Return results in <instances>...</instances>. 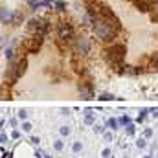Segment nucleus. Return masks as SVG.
<instances>
[{
  "mask_svg": "<svg viewBox=\"0 0 158 158\" xmlns=\"http://www.w3.org/2000/svg\"><path fill=\"white\" fill-rule=\"evenodd\" d=\"M151 114H153L155 118H158V109H153V110H151Z\"/></svg>",
  "mask_w": 158,
  "mask_h": 158,
  "instance_id": "7c9ffc66",
  "label": "nucleus"
},
{
  "mask_svg": "<svg viewBox=\"0 0 158 158\" xmlns=\"http://www.w3.org/2000/svg\"><path fill=\"white\" fill-rule=\"evenodd\" d=\"M105 140H109V142H110V140H112V134H110V132H105Z\"/></svg>",
  "mask_w": 158,
  "mask_h": 158,
  "instance_id": "c756f323",
  "label": "nucleus"
},
{
  "mask_svg": "<svg viewBox=\"0 0 158 158\" xmlns=\"http://www.w3.org/2000/svg\"><path fill=\"white\" fill-rule=\"evenodd\" d=\"M118 119H114V118H109L107 119V127H110V129H118Z\"/></svg>",
  "mask_w": 158,
  "mask_h": 158,
  "instance_id": "9d476101",
  "label": "nucleus"
},
{
  "mask_svg": "<svg viewBox=\"0 0 158 158\" xmlns=\"http://www.w3.org/2000/svg\"><path fill=\"white\" fill-rule=\"evenodd\" d=\"M79 94H81V99H92V98H94L92 85H90V83H83V85H79Z\"/></svg>",
  "mask_w": 158,
  "mask_h": 158,
  "instance_id": "39448f33",
  "label": "nucleus"
},
{
  "mask_svg": "<svg viewBox=\"0 0 158 158\" xmlns=\"http://www.w3.org/2000/svg\"><path fill=\"white\" fill-rule=\"evenodd\" d=\"M110 156V149H103V158H109Z\"/></svg>",
  "mask_w": 158,
  "mask_h": 158,
  "instance_id": "a878e982",
  "label": "nucleus"
},
{
  "mask_svg": "<svg viewBox=\"0 0 158 158\" xmlns=\"http://www.w3.org/2000/svg\"><path fill=\"white\" fill-rule=\"evenodd\" d=\"M127 134H129V136H132V134H134V125H132V123H129V125H127Z\"/></svg>",
  "mask_w": 158,
  "mask_h": 158,
  "instance_id": "dca6fc26",
  "label": "nucleus"
},
{
  "mask_svg": "<svg viewBox=\"0 0 158 158\" xmlns=\"http://www.w3.org/2000/svg\"><path fill=\"white\" fill-rule=\"evenodd\" d=\"M30 142H31V143H33V145H39L40 138H39V136H31V140H30Z\"/></svg>",
  "mask_w": 158,
  "mask_h": 158,
  "instance_id": "4be33fe9",
  "label": "nucleus"
},
{
  "mask_svg": "<svg viewBox=\"0 0 158 158\" xmlns=\"http://www.w3.org/2000/svg\"><path fill=\"white\" fill-rule=\"evenodd\" d=\"M153 9H155V13L158 15V0H155V4H153Z\"/></svg>",
  "mask_w": 158,
  "mask_h": 158,
  "instance_id": "c85d7f7f",
  "label": "nucleus"
},
{
  "mask_svg": "<svg viewBox=\"0 0 158 158\" xmlns=\"http://www.w3.org/2000/svg\"><path fill=\"white\" fill-rule=\"evenodd\" d=\"M42 40H44L42 35H39V33H30V35L24 39V48H26L30 53H37L39 48L42 46Z\"/></svg>",
  "mask_w": 158,
  "mask_h": 158,
  "instance_id": "7ed1b4c3",
  "label": "nucleus"
},
{
  "mask_svg": "<svg viewBox=\"0 0 158 158\" xmlns=\"http://www.w3.org/2000/svg\"><path fill=\"white\" fill-rule=\"evenodd\" d=\"M13 15H15V11H13V9L2 7V9H0V20H2V24H11Z\"/></svg>",
  "mask_w": 158,
  "mask_h": 158,
  "instance_id": "423d86ee",
  "label": "nucleus"
},
{
  "mask_svg": "<svg viewBox=\"0 0 158 158\" xmlns=\"http://www.w3.org/2000/svg\"><path fill=\"white\" fill-rule=\"evenodd\" d=\"M123 74H129V76H136L140 70L136 68V66H123V70H121Z\"/></svg>",
  "mask_w": 158,
  "mask_h": 158,
  "instance_id": "1a4fd4ad",
  "label": "nucleus"
},
{
  "mask_svg": "<svg viewBox=\"0 0 158 158\" xmlns=\"http://www.w3.org/2000/svg\"><path fill=\"white\" fill-rule=\"evenodd\" d=\"M143 136H145V138H151V136H153V131H151V129H145Z\"/></svg>",
  "mask_w": 158,
  "mask_h": 158,
  "instance_id": "b1692460",
  "label": "nucleus"
},
{
  "mask_svg": "<svg viewBox=\"0 0 158 158\" xmlns=\"http://www.w3.org/2000/svg\"><path fill=\"white\" fill-rule=\"evenodd\" d=\"M72 149H74V153H79V151H81V149H83V145H81V143H79V142H76V143H74V145H72Z\"/></svg>",
  "mask_w": 158,
  "mask_h": 158,
  "instance_id": "6ab92c4d",
  "label": "nucleus"
},
{
  "mask_svg": "<svg viewBox=\"0 0 158 158\" xmlns=\"http://www.w3.org/2000/svg\"><path fill=\"white\" fill-rule=\"evenodd\" d=\"M153 66H155V70H158V55L156 59H153Z\"/></svg>",
  "mask_w": 158,
  "mask_h": 158,
  "instance_id": "cd10ccee",
  "label": "nucleus"
},
{
  "mask_svg": "<svg viewBox=\"0 0 158 158\" xmlns=\"http://www.w3.org/2000/svg\"><path fill=\"white\" fill-rule=\"evenodd\" d=\"M22 20H24L22 13H20V11H15V15H13V20H11V24H13V26H19V24H22Z\"/></svg>",
  "mask_w": 158,
  "mask_h": 158,
  "instance_id": "6e6552de",
  "label": "nucleus"
},
{
  "mask_svg": "<svg viewBox=\"0 0 158 158\" xmlns=\"http://www.w3.org/2000/svg\"><path fill=\"white\" fill-rule=\"evenodd\" d=\"M4 55H6V59H7V61H13V48L4 50Z\"/></svg>",
  "mask_w": 158,
  "mask_h": 158,
  "instance_id": "9b49d317",
  "label": "nucleus"
},
{
  "mask_svg": "<svg viewBox=\"0 0 158 158\" xmlns=\"http://www.w3.org/2000/svg\"><path fill=\"white\" fill-rule=\"evenodd\" d=\"M125 158H127V156H125Z\"/></svg>",
  "mask_w": 158,
  "mask_h": 158,
  "instance_id": "2f4dec72",
  "label": "nucleus"
},
{
  "mask_svg": "<svg viewBox=\"0 0 158 158\" xmlns=\"http://www.w3.org/2000/svg\"><path fill=\"white\" fill-rule=\"evenodd\" d=\"M99 99H101V101H110V99H114V96H110V94H101Z\"/></svg>",
  "mask_w": 158,
  "mask_h": 158,
  "instance_id": "ddd939ff",
  "label": "nucleus"
},
{
  "mask_svg": "<svg viewBox=\"0 0 158 158\" xmlns=\"http://www.w3.org/2000/svg\"><path fill=\"white\" fill-rule=\"evenodd\" d=\"M26 116H28L26 110H19V119H26Z\"/></svg>",
  "mask_w": 158,
  "mask_h": 158,
  "instance_id": "5701e85b",
  "label": "nucleus"
},
{
  "mask_svg": "<svg viewBox=\"0 0 158 158\" xmlns=\"http://www.w3.org/2000/svg\"><path fill=\"white\" fill-rule=\"evenodd\" d=\"M123 57H125V46H123V44H110V46L105 50V59H107V63H109L110 66H114V68H118L119 64H121Z\"/></svg>",
  "mask_w": 158,
  "mask_h": 158,
  "instance_id": "f257e3e1",
  "label": "nucleus"
},
{
  "mask_svg": "<svg viewBox=\"0 0 158 158\" xmlns=\"http://www.w3.org/2000/svg\"><path fill=\"white\" fill-rule=\"evenodd\" d=\"M85 123H88V125H94V118H92V114H88V116L85 118Z\"/></svg>",
  "mask_w": 158,
  "mask_h": 158,
  "instance_id": "412c9836",
  "label": "nucleus"
},
{
  "mask_svg": "<svg viewBox=\"0 0 158 158\" xmlns=\"http://www.w3.org/2000/svg\"><path fill=\"white\" fill-rule=\"evenodd\" d=\"M119 123H121V125H129L131 119H129V116H121V118H119Z\"/></svg>",
  "mask_w": 158,
  "mask_h": 158,
  "instance_id": "4468645a",
  "label": "nucleus"
},
{
  "mask_svg": "<svg viewBox=\"0 0 158 158\" xmlns=\"http://www.w3.org/2000/svg\"><path fill=\"white\" fill-rule=\"evenodd\" d=\"M61 134H63V136H68V134H70V127H66V125L61 127Z\"/></svg>",
  "mask_w": 158,
  "mask_h": 158,
  "instance_id": "f3484780",
  "label": "nucleus"
},
{
  "mask_svg": "<svg viewBox=\"0 0 158 158\" xmlns=\"http://www.w3.org/2000/svg\"><path fill=\"white\" fill-rule=\"evenodd\" d=\"M136 145H138V149H143V147H145L147 143H145V140H143V138H140V140L136 142Z\"/></svg>",
  "mask_w": 158,
  "mask_h": 158,
  "instance_id": "a211bd4d",
  "label": "nucleus"
},
{
  "mask_svg": "<svg viewBox=\"0 0 158 158\" xmlns=\"http://www.w3.org/2000/svg\"><path fill=\"white\" fill-rule=\"evenodd\" d=\"M53 147H55V151H61V149H63V142H61V140H57V142L53 143Z\"/></svg>",
  "mask_w": 158,
  "mask_h": 158,
  "instance_id": "aec40b11",
  "label": "nucleus"
},
{
  "mask_svg": "<svg viewBox=\"0 0 158 158\" xmlns=\"http://www.w3.org/2000/svg\"><path fill=\"white\" fill-rule=\"evenodd\" d=\"M11 136L17 140V138H20V132H19V131H13V134H11Z\"/></svg>",
  "mask_w": 158,
  "mask_h": 158,
  "instance_id": "bb28decb",
  "label": "nucleus"
},
{
  "mask_svg": "<svg viewBox=\"0 0 158 158\" xmlns=\"http://www.w3.org/2000/svg\"><path fill=\"white\" fill-rule=\"evenodd\" d=\"M55 7H57V11H64V7H66V4H64L63 0H57V2H55Z\"/></svg>",
  "mask_w": 158,
  "mask_h": 158,
  "instance_id": "f8f14e48",
  "label": "nucleus"
},
{
  "mask_svg": "<svg viewBox=\"0 0 158 158\" xmlns=\"http://www.w3.org/2000/svg\"><path fill=\"white\" fill-rule=\"evenodd\" d=\"M94 131H96V132H103V131H105V127H101V125H96V127H94Z\"/></svg>",
  "mask_w": 158,
  "mask_h": 158,
  "instance_id": "393cba45",
  "label": "nucleus"
},
{
  "mask_svg": "<svg viewBox=\"0 0 158 158\" xmlns=\"http://www.w3.org/2000/svg\"><path fill=\"white\" fill-rule=\"evenodd\" d=\"M88 52H90V42L86 37H77L76 39V53H77L79 57H85V55H88Z\"/></svg>",
  "mask_w": 158,
  "mask_h": 158,
  "instance_id": "20e7f679",
  "label": "nucleus"
},
{
  "mask_svg": "<svg viewBox=\"0 0 158 158\" xmlns=\"http://www.w3.org/2000/svg\"><path fill=\"white\" fill-rule=\"evenodd\" d=\"M22 131H26V132H30V131H31V123H28V121H24V123H22Z\"/></svg>",
  "mask_w": 158,
  "mask_h": 158,
  "instance_id": "2eb2a0df",
  "label": "nucleus"
},
{
  "mask_svg": "<svg viewBox=\"0 0 158 158\" xmlns=\"http://www.w3.org/2000/svg\"><path fill=\"white\" fill-rule=\"evenodd\" d=\"M74 35H76V31H74V26L70 22H66V20L59 22V26H57V39L64 40V42H70L74 39Z\"/></svg>",
  "mask_w": 158,
  "mask_h": 158,
  "instance_id": "f03ea898",
  "label": "nucleus"
},
{
  "mask_svg": "<svg viewBox=\"0 0 158 158\" xmlns=\"http://www.w3.org/2000/svg\"><path fill=\"white\" fill-rule=\"evenodd\" d=\"M26 2L31 9H39V7H44V6H52L53 0H26Z\"/></svg>",
  "mask_w": 158,
  "mask_h": 158,
  "instance_id": "0eeeda50",
  "label": "nucleus"
}]
</instances>
